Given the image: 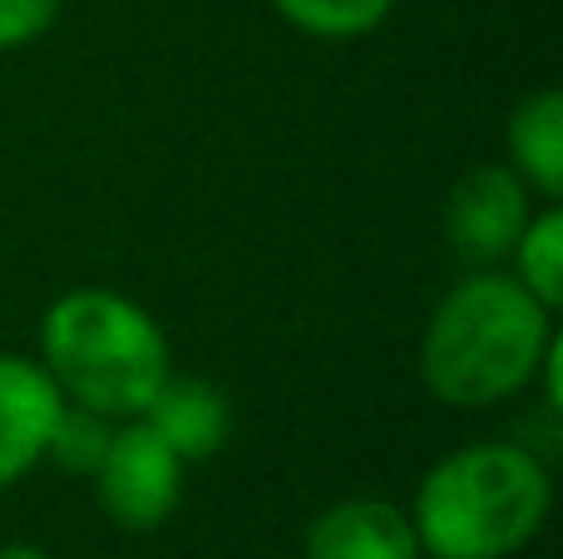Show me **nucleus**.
I'll use <instances>...</instances> for the list:
<instances>
[{"mask_svg":"<svg viewBox=\"0 0 563 559\" xmlns=\"http://www.w3.org/2000/svg\"><path fill=\"white\" fill-rule=\"evenodd\" d=\"M509 263H515L509 273H515L549 313H559V303H563V208L559 204H544L529 213Z\"/></svg>","mask_w":563,"mask_h":559,"instance_id":"10","label":"nucleus"},{"mask_svg":"<svg viewBox=\"0 0 563 559\" xmlns=\"http://www.w3.org/2000/svg\"><path fill=\"white\" fill-rule=\"evenodd\" d=\"M509 168L534 188V198L559 204L563 198V89L544 85L515 105L505 124Z\"/></svg>","mask_w":563,"mask_h":559,"instance_id":"9","label":"nucleus"},{"mask_svg":"<svg viewBox=\"0 0 563 559\" xmlns=\"http://www.w3.org/2000/svg\"><path fill=\"white\" fill-rule=\"evenodd\" d=\"M139 421L168 446L184 465L213 461L233 436V402L223 386L203 382V376H164L148 406L139 412Z\"/></svg>","mask_w":563,"mask_h":559,"instance_id":"8","label":"nucleus"},{"mask_svg":"<svg viewBox=\"0 0 563 559\" xmlns=\"http://www.w3.org/2000/svg\"><path fill=\"white\" fill-rule=\"evenodd\" d=\"M184 471L188 465L139 416H129V421L114 426L104 461L89 481H95L99 505L119 530L154 535L174 520L178 501H184Z\"/></svg>","mask_w":563,"mask_h":559,"instance_id":"4","label":"nucleus"},{"mask_svg":"<svg viewBox=\"0 0 563 559\" xmlns=\"http://www.w3.org/2000/svg\"><path fill=\"white\" fill-rule=\"evenodd\" d=\"M267 6L311 40H361L390 15L396 0H267Z\"/></svg>","mask_w":563,"mask_h":559,"instance_id":"11","label":"nucleus"},{"mask_svg":"<svg viewBox=\"0 0 563 559\" xmlns=\"http://www.w3.org/2000/svg\"><path fill=\"white\" fill-rule=\"evenodd\" d=\"M59 406H65V396L35 357L0 352V491L20 485L45 461Z\"/></svg>","mask_w":563,"mask_h":559,"instance_id":"6","label":"nucleus"},{"mask_svg":"<svg viewBox=\"0 0 563 559\" xmlns=\"http://www.w3.org/2000/svg\"><path fill=\"white\" fill-rule=\"evenodd\" d=\"M65 0H0V55L5 50H25L59 20Z\"/></svg>","mask_w":563,"mask_h":559,"instance_id":"13","label":"nucleus"},{"mask_svg":"<svg viewBox=\"0 0 563 559\" xmlns=\"http://www.w3.org/2000/svg\"><path fill=\"white\" fill-rule=\"evenodd\" d=\"M307 559H420V540L410 511L380 495L336 501L307 525L301 540Z\"/></svg>","mask_w":563,"mask_h":559,"instance_id":"7","label":"nucleus"},{"mask_svg":"<svg viewBox=\"0 0 563 559\" xmlns=\"http://www.w3.org/2000/svg\"><path fill=\"white\" fill-rule=\"evenodd\" d=\"M529 213H534V188H529L509 164L465 168L445 198L450 243H455V253L475 267L509 263Z\"/></svg>","mask_w":563,"mask_h":559,"instance_id":"5","label":"nucleus"},{"mask_svg":"<svg viewBox=\"0 0 563 559\" xmlns=\"http://www.w3.org/2000/svg\"><path fill=\"white\" fill-rule=\"evenodd\" d=\"M0 559H49V550L25 545V540H10V545H0Z\"/></svg>","mask_w":563,"mask_h":559,"instance_id":"14","label":"nucleus"},{"mask_svg":"<svg viewBox=\"0 0 563 559\" xmlns=\"http://www.w3.org/2000/svg\"><path fill=\"white\" fill-rule=\"evenodd\" d=\"M554 511L549 465L519 441H475L440 456L416 485L410 525L430 559H509Z\"/></svg>","mask_w":563,"mask_h":559,"instance_id":"2","label":"nucleus"},{"mask_svg":"<svg viewBox=\"0 0 563 559\" xmlns=\"http://www.w3.org/2000/svg\"><path fill=\"white\" fill-rule=\"evenodd\" d=\"M554 337V313L515 273L475 267L430 313L420 382L450 412H485L534 386Z\"/></svg>","mask_w":563,"mask_h":559,"instance_id":"1","label":"nucleus"},{"mask_svg":"<svg viewBox=\"0 0 563 559\" xmlns=\"http://www.w3.org/2000/svg\"><path fill=\"white\" fill-rule=\"evenodd\" d=\"M40 366L59 396L129 421L174 372V347L148 307L114 287H69L40 317Z\"/></svg>","mask_w":563,"mask_h":559,"instance_id":"3","label":"nucleus"},{"mask_svg":"<svg viewBox=\"0 0 563 559\" xmlns=\"http://www.w3.org/2000/svg\"><path fill=\"white\" fill-rule=\"evenodd\" d=\"M114 426L119 421H109V416L85 412V406L65 402V406H59L55 431H49L45 461H55L59 471H69V475H95L99 461H104V451H109V436H114Z\"/></svg>","mask_w":563,"mask_h":559,"instance_id":"12","label":"nucleus"}]
</instances>
